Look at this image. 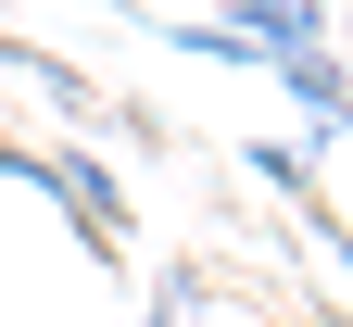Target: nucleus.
Here are the masks:
<instances>
[{
  "label": "nucleus",
  "mask_w": 353,
  "mask_h": 327,
  "mask_svg": "<svg viewBox=\"0 0 353 327\" xmlns=\"http://www.w3.org/2000/svg\"><path fill=\"white\" fill-rule=\"evenodd\" d=\"M265 76L303 101V151H341V138H353V76H341V51H290V63H265Z\"/></svg>",
  "instance_id": "nucleus-1"
},
{
  "label": "nucleus",
  "mask_w": 353,
  "mask_h": 327,
  "mask_svg": "<svg viewBox=\"0 0 353 327\" xmlns=\"http://www.w3.org/2000/svg\"><path fill=\"white\" fill-rule=\"evenodd\" d=\"M240 51L252 63H290V51H328V0H240Z\"/></svg>",
  "instance_id": "nucleus-2"
},
{
  "label": "nucleus",
  "mask_w": 353,
  "mask_h": 327,
  "mask_svg": "<svg viewBox=\"0 0 353 327\" xmlns=\"http://www.w3.org/2000/svg\"><path fill=\"white\" fill-rule=\"evenodd\" d=\"M252 176H265L278 202H303V214H316V151H303V138H252Z\"/></svg>",
  "instance_id": "nucleus-3"
},
{
  "label": "nucleus",
  "mask_w": 353,
  "mask_h": 327,
  "mask_svg": "<svg viewBox=\"0 0 353 327\" xmlns=\"http://www.w3.org/2000/svg\"><path fill=\"white\" fill-rule=\"evenodd\" d=\"M190 315H202V277L164 264V277H152V327H190Z\"/></svg>",
  "instance_id": "nucleus-4"
},
{
  "label": "nucleus",
  "mask_w": 353,
  "mask_h": 327,
  "mask_svg": "<svg viewBox=\"0 0 353 327\" xmlns=\"http://www.w3.org/2000/svg\"><path fill=\"white\" fill-rule=\"evenodd\" d=\"M164 38H176L190 63H252V51H240V25H164Z\"/></svg>",
  "instance_id": "nucleus-5"
},
{
  "label": "nucleus",
  "mask_w": 353,
  "mask_h": 327,
  "mask_svg": "<svg viewBox=\"0 0 353 327\" xmlns=\"http://www.w3.org/2000/svg\"><path fill=\"white\" fill-rule=\"evenodd\" d=\"M316 226H328V252H341V264H353V226H341V214H328V202H316Z\"/></svg>",
  "instance_id": "nucleus-6"
}]
</instances>
